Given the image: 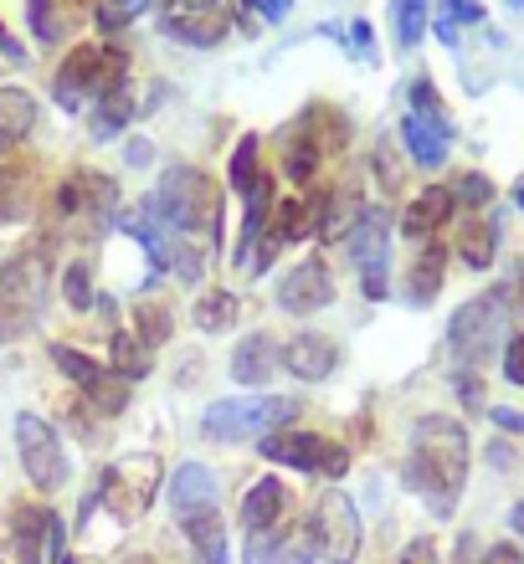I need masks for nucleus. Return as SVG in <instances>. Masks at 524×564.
I'll return each mask as SVG.
<instances>
[{
    "label": "nucleus",
    "mask_w": 524,
    "mask_h": 564,
    "mask_svg": "<svg viewBox=\"0 0 524 564\" xmlns=\"http://www.w3.org/2000/svg\"><path fill=\"white\" fill-rule=\"evenodd\" d=\"M468 467H473V446H468L463 421L421 416L417 426H411V452H406L402 477L437 519H452V508L463 498Z\"/></svg>",
    "instance_id": "obj_1"
},
{
    "label": "nucleus",
    "mask_w": 524,
    "mask_h": 564,
    "mask_svg": "<svg viewBox=\"0 0 524 564\" xmlns=\"http://www.w3.org/2000/svg\"><path fill=\"white\" fill-rule=\"evenodd\" d=\"M145 216L160 221L175 237H206L216 241V226H222V191L211 185L206 170L195 164H170L160 185L145 195Z\"/></svg>",
    "instance_id": "obj_2"
},
{
    "label": "nucleus",
    "mask_w": 524,
    "mask_h": 564,
    "mask_svg": "<svg viewBox=\"0 0 524 564\" xmlns=\"http://www.w3.org/2000/svg\"><path fill=\"white\" fill-rule=\"evenodd\" d=\"M160 482H165V462H160V457H145V452H139V457L108 462V473L98 477V488L88 492V503H83L77 523L88 529V519H93V508H98V503H104L119 523H139L145 513H150Z\"/></svg>",
    "instance_id": "obj_3"
},
{
    "label": "nucleus",
    "mask_w": 524,
    "mask_h": 564,
    "mask_svg": "<svg viewBox=\"0 0 524 564\" xmlns=\"http://www.w3.org/2000/svg\"><path fill=\"white\" fill-rule=\"evenodd\" d=\"M510 297L514 288H494V293L468 297L448 324V349L463 370H479L483 359H494V349L510 344Z\"/></svg>",
    "instance_id": "obj_4"
},
{
    "label": "nucleus",
    "mask_w": 524,
    "mask_h": 564,
    "mask_svg": "<svg viewBox=\"0 0 524 564\" xmlns=\"http://www.w3.org/2000/svg\"><path fill=\"white\" fill-rule=\"evenodd\" d=\"M129 83V57L124 52H114V46H98V42H83L67 52V62L57 67V77H52V93H57V108H67V113H77L83 104H98L104 93L124 88Z\"/></svg>",
    "instance_id": "obj_5"
},
{
    "label": "nucleus",
    "mask_w": 524,
    "mask_h": 564,
    "mask_svg": "<svg viewBox=\"0 0 524 564\" xmlns=\"http://www.w3.org/2000/svg\"><path fill=\"white\" fill-rule=\"evenodd\" d=\"M46 308V257L42 252H15L0 268V339L15 344L42 324Z\"/></svg>",
    "instance_id": "obj_6"
},
{
    "label": "nucleus",
    "mask_w": 524,
    "mask_h": 564,
    "mask_svg": "<svg viewBox=\"0 0 524 564\" xmlns=\"http://www.w3.org/2000/svg\"><path fill=\"white\" fill-rule=\"evenodd\" d=\"M293 416L288 401L278 395H232V401H211L206 416H201V431L211 442H263L272 426H284Z\"/></svg>",
    "instance_id": "obj_7"
},
{
    "label": "nucleus",
    "mask_w": 524,
    "mask_h": 564,
    "mask_svg": "<svg viewBox=\"0 0 524 564\" xmlns=\"http://www.w3.org/2000/svg\"><path fill=\"white\" fill-rule=\"evenodd\" d=\"M15 452H21V467H26L31 488L57 492L67 482V452H62V436L46 416H36V411L15 416Z\"/></svg>",
    "instance_id": "obj_8"
},
{
    "label": "nucleus",
    "mask_w": 524,
    "mask_h": 564,
    "mask_svg": "<svg viewBox=\"0 0 524 564\" xmlns=\"http://www.w3.org/2000/svg\"><path fill=\"white\" fill-rule=\"evenodd\" d=\"M257 452L278 467H299V473H324V477H345L350 473V452L319 431H268Z\"/></svg>",
    "instance_id": "obj_9"
},
{
    "label": "nucleus",
    "mask_w": 524,
    "mask_h": 564,
    "mask_svg": "<svg viewBox=\"0 0 524 564\" xmlns=\"http://www.w3.org/2000/svg\"><path fill=\"white\" fill-rule=\"evenodd\" d=\"M309 544H314L319 560L330 564H355L360 544H365V529H360V513L345 492H324L309 513Z\"/></svg>",
    "instance_id": "obj_10"
},
{
    "label": "nucleus",
    "mask_w": 524,
    "mask_h": 564,
    "mask_svg": "<svg viewBox=\"0 0 524 564\" xmlns=\"http://www.w3.org/2000/svg\"><path fill=\"white\" fill-rule=\"evenodd\" d=\"M52 206H57L62 221L83 226V231H104L108 216H119V185L108 175H98V170H77V175L62 180Z\"/></svg>",
    "instance_id": "obj_11"
},
{
    "label": "nucleus",
    "mask_w": 524,
    "mask_h": 564,
    "mask_svg": "<svg viewBox=\"0 0 524 564\" xmlns=\"http://www.w3.org/2000/svg\"><path fill=\"white\" fill-rule=\"evenodd\" d=\"M350 262L360 268V288L365 297H386V257H391V221L386 210H365L355 226H350Z\"/></svg>",
    "instance_id": "obj_12"
},
{
    "label": "nucleus",
    "mask_w": 524,
    "mask_h": 564,
    "mask_svg": "<svg viewBox=\"0 0 524 564\" xmlns=\"http://www.w3.org/2000/svg\"><path fill=\"white\" fill-rule=\"evenodd\" d=\"M330 303H334V278L319 257L299 262V268L278 282V308L293 313V318H314V313L330 308Z\"/></svg>",
    "instance_id": "obj_13"
},
{
    "label": "nucleus",
    "mask_w": 524,
    "mask_h": 564,
    "mask_svg": "<svg viewBox=\"0 0 524 564\" xmlns=\"http://www.w3.org/2000/svg\"><path fill=\"white\" fill-rule=\"evenodd\" d=\"M170 513H175V523L216 513V477H211L206 462H180L170 473Z\"/></svg>",
    "instance_id": "obj_14"
},
{
    "label": "nucleus",
    "mask_w": 524,
    "mask_h": 564,
    "mask_svg": "<svg viewBox=\"0 0 524 564\" xmlns=\"http://www.w3.org/2000/svg\"><path fill=\"white\" fill-rule=\"evenodd\" d=\"M340 365V344L330 334H314V328H303L293 339L284 344V370L303 386H319V380H330V370Z\"/></svg>",
    "instance_id": "obj_15"
},
{
    "label": "nucleus",
    "mask_w": 524,
    "mask_h": 564,
    "mask_svg": "<svg viewBox=\"0 0 524 564\" xmlns=\"http://www.w3.org/2000/svg\"><path fill=\"white\" fill-rule=\"evenodd\" d=\"M402 144H406V154H411V164L442 170V164H448V149H452V119H427V113H411V108H406Z\"/></svg>",
    "instance_id": "obj_16"
},
{
    "label": "nucleus",
    "mask_w": 524,
    "mask_h": 564,
    "mask_svg": "<svg viewBox=\"0 0 524 564\" xmlns=\"http://www.w3.org/2000/svg\"><path fill=\"white\" fill-rule=\"evenodd\" d=\"M278 370H284V344L272 339V334H247L232 349V380L242 390H263Z\"/></svg>",
    "instance_id": "obj_17"
},
{
    "label": "nucleus",
    "mask_w": 524,
    "mask_h": 564,
    "mask_svg": "<svg viewBox=\"0 0 524 564\" xmlns=\"http://www.w3.org/2000/svg\"><path fill=\"white\" fill-rule=\"evenodd\" d=\"M278 206V191H272L268 175H257L247 191H242V237H237V268L247 272V257L257 252V237L268 231V216Z\"/></svg>",
    "instance_id": "obj_18"
},
{
    "label": "nucleus",
    "mask_w": 524,
    "mask_h": 564,
    "mask_svg": "<svg viewBox=\"0 0 524 564\" xmlns=\"http://www.w3.org/2000/svg\"><path fill=\"white\" fill-rule=\"evenodd\" d=\"M452 210H458V200H452L448 185H427V191L406 206L402 231H406V237H417V241H427V237H437V231L452 221Z\"/></svg>",
    "instance_id": "obj_19"
},
{
    "label": "nucleus",
    "mask_w": 524,
    "mask_h": 564,
    "mask_svg": "<svg viewBox=\"0 0 524 564\" xmlns=\"http://www.w3.org/2000/svg\"><path fill=\"white\" fill-rule=\"evenodd\" d=\"M284 503L288 492L278 477H257L253 488H247V498H242V529H247V539L253 534H268V529H278V519H284Z\"/></svg>",
    "instance_id": "obj_20"
},
{
    "label": "nucleus",
    "mask_w": 524,
    "mask_h": 564,
    "mask_svg": "<svg viewBox=\"0 0 524 564\" xmlns=\"http://www.w3.org/2000/svg\"><path fill=\"white\" fill-rule=\"evenodd\" d=\"M46 534H52V513L42 503H21L11 513V544L15 564H42L46 560Z\"/></svg>",
    "instance_id": "obj_21"
},
{
    "label": "nucleus",
    "mask_w": 524,
    "mask_h": 564,
    "mask_svg": "<svg viewBox=\"0 0 524 564\" xmlns=\"http://www.w3.org/2000/svg\"><path fill=\"white\" fill-rule=\"evenodd\" d=\"M442 272H448V252H442L437 241H427V247L411 257V268H406V297H411L417 308H427V303L442 293Z\"/></svg>",
    "instance_id": "obj_22"
},
{
    "label": "nucleus",
    "mask_w": 524,
    "mask_h": 564,
    "mask_svg": "<svg viewBox=\"0 0 524 564\" xmlns=\"http://www.w3.org/2000/svg\"><path fill=\"white\" fill-rule=\"evenodd\" d=\"M36 129V98L26 88H0V154H11Z\"/></svg>",
    "instance_id": "obj_23"
},
{
    "label": "nucleus",
    "mask_w": 524,
    "mask_h": 564,
    "mask_svg": "<svg viewBox=\"0 0 524 564\" xmlns=\"http://www.w3.org/2000/svg\"><path fill=\"white\" fill-rule=\"evenodd\" d=\"M494 252H499V221L494 216H468L458 226V257L473 272H483V268H494Z\"/></svg>",
    "instance_id": "obj_24"
},
{
    "label": "nucleus",
    "mask_w": 524,
    "mask_h": 564,
    "mask_svg": "<svg viewBox=\"0 0 524 564\" xmlns=\"http://www.w3.org/2000/svg\"><path fill=\"white\" fill-rule=\"evenodd\" d=\"M160 26H165V36H175L185 46H216L232 21H226V11H206V15H160Z\"/></svg>",
    "instance_id": "obj_25"
},
{
    "label": "nucleus",
    "mask_w": 524,
    "mask_h": 564,
    "mask_svg": "<svg viewBox=\"0 0 524 564\" xmlns=\"http://www.w3.org/2000/svg\"><path fill=\"white\" fill-rule=\"evenodd\" d=\"M150 365H154V355H150V344L139 339L135 328H129V334H114V339H108V370H119L124 380H129V386H135V380H145V375H150Z\"/></svg>",
    "instance_id": "obj_26"
},
{
    "label": "nucleus",
    "mask_w": 524,
    "mask_h": 564,
    "mask_svg": "<svg viewBox=\"0 0 524 564\" xmlns=\"http://www.w3.org/2000/svg\"><path fill=\"white\" fill-rule=\"evenodd\" d=\"M129 119H135V104H129V83H124V88L104 93V98L93 104V113H88L93 139H114V134H124V129H129Z\"/></svg>",
    "instance_id": "obj_27"
},
{
    "label": "nucleus",
    "mask_w": 524,
    "mask_h": 564,
    "mask_svg": "<svg viewBox=\"0 0 524 564\" xmlns=\"http://www.w3.org/2000/svg\"><path fill=\"white\" fill-rule=\"evenodd\" d=\"M185 539H191V554L201 564H226V529H222V513H201V519L180 523Z\"/></svg>",
    "instance_id": "obj_28"
},
{
    "label": "nucleus",
    "mask_w": 524,
    "mask_h": 564,
    "mask_svg": "<svg viewBox=\"0 0 524 564\" xmlns=\"http://www.w3.org/2000/svg\"><path fill=\"white\" fill-rule=\"evenodd\" d=\"M52 365H57V370L67 375L77 390H83V395H88V390L108 375V365H98V359L83 355V349H73V344H52Z\"/></svg>",
    "instance_id": "obj_29"
},
{
    "label": "nucleus",
    "mask_w": 524,
    "mask_h": 564,
    "mask_svg": "<svg viewBox=\"0 0 524 564\" xmlns=\"http://www.w3.org/2000/svg\"><path fill=\"white\" fill-rule=\"evenodd\" d=\"M191 318H195V328H201V334H222V328H232V318H237V293L211 288L206 297H195Z\"/></svg>",
    "instance_id": "obj_30"
},
{
    "label": "nucleus",
    "mask_w": 524,
    "mask_h": 564,
    "mask_svg": "<svg viewBox=\"0 0 524 564\" xmlns=\"http://www.w3.org/2000/svg\"><path fill=\"white\" fill-rule=\"evenodd\" d=\"M391 21H396V46L411 52L427 31V0H391Z\"/></svg>",
    "instance_id": "obj_31"
},
{
    "label": "nucleus",
    "mask_w": 524,
    "mask_h": 564,
    "mask_svg": "<svg viewBox=\"0 0 524 564\" xmlns=\"http://www.w3.org/2000/svg\"><path fill=\"white\" fill-rule=\"evenodd\" d=\"M170 328H175V318H170V308H160V303H150V297H145V303H139L135 308V334L145 344H165L170 339Z\"/></svg>",
    "instance_id": "obj_32"
},
{
    "label": "nucleus",
    "mask_w": 524,
    "mask_h": 564,
    "mask_svg": "<svg viewBox=\"0 0 524 564\" xmlns=\"http://www.w3.org/2000/svg\"><path fill=\"white\" fill-rule=\"evenodd\" d=\"M452 200L468 210H483L489 200H494V185H489V175H479V170H468V175H452Z\"/></svg>",
    "instance_id": "obj_33"
},
{
    "label": "nucleus",
    "mask_w": 524,
    "mask_h": 564,
    "mask_svg": "<svg viewBox=\"0 0 524 564\" xmlns=\"http://www.w3.org/2000/svg\"><path fill=\"white\" fill-rule=\"evenodd\" d=\"M31 210V195L26 185H21V175L15 170H0V221H21Z\"/></svg>",
    "instance_id": "obj_34"
},
{
    "label": "nucleus",
    "mask_w": 524,
    "mask_h": 564,
    "mask_svg": "<svg viewBox=\"0 0 524 564\" xmlns=\"http://www.w3.org/2000/svg\"><path fill=\"white\" fill-rule=\"evenodd\" d=\"M62 297H67V308H73V313H88L93 308V272L83 268V262H73V268L62 272Z\"/></svg>",
    "instance_id": "obj_35"
},
{
    "label": "nucleus",
    "mask_w": 524,
    "mask_h": 564,
    "mask_svg": "<svg viewBox=\"0 0 524 564\" xmlns=\"http://www.w3.org/2000/svg\"><path fill=\"white\" fill-rule=\"evenodd\" d=\"M253 180H257V139L247 134L237 149H232V191L242 195L247 185H253Z\"/></svg>",
    "instance_id": "obj_36"
},
{
    "label": "nucleus",
    "mask_w": 524,
    "mask_h": 564,
    "mask_svg": "<svg viewBox=\"0 0 524 564\" xmlns=\"http://www.w3.org/2000/svg\"><path fill=\"white\" fill-rule=\"evenodd\" d=\"M145 6H150V0H98V11L93 15H98V26L104 31H119V26H129Z\"/></svg>",
    "instance_id": "obj_37"
},
{
    "label": "nucleus",
    "mask_w": 524,
    "mask_h": 564,
    "mask_svg": "<svg viewBox=\"0 0 524 564\" xmlns=\"http://www.w3.org/2000/svg\"><path fill=\"white\" fill-rule=\"evenodd\" d=\"M437 11H442L437 21H442V26H452V31H458V26H479V21H483V0H437Z\"/></svg>",
    "instance_id": "obj_38"
},
{
    "label": "nucleus",
    "mask_w": 524,
    "mask_h": 564,
    "mask_svg": "<svg viewBox=\"0 0 524 564\" xmlns=\"http://www.w3.org/2000/svg\"><path fill=\"white\" fill-rule=\"evenodd\" d=\"M504 380L524 390V334H510V344H504Z\"/></svg>",
    "instance_id": "obj_39"
},
{
    "label": "nucleus",
    "mask_w": 524,
    "mask_h": 564,
    "mask_svg": "<svg viewBox=\"0 0 524 564\" xmlns=\"http://www.w3.org/2000/svg\"><path fill=\"white\" fill-rule=\"evenodd\" d=\"M278 544H284V539L272 534V529H268V534H253V544H247V560H242V564H278Z\"/></svg>",
    "instance_id": "obj_40"
},
{
    "label": "nucleus",
    "mask_w": 524,
    "mask_h": 564,
    "mask_svg": "<svg viewBox=\"0 0 524 564\" xmlns=\"http://www.w3.org/2000/svg\"><path fill=\"white\" fill-rule=\"evenodd\" d=\"M396 564H442V560H437V544H432V539H411Z\"/></svg>",
    "instance_id": "obj_41"
},
{
    "label": "nucleus",
    "mask_w": 524,
    "mask_h": 564,
    "mask_svg": "<svg viewBox=\"0 0 524 564\" xmlns=\"http://www.w3.org/2000/svg\"><path fill=\"white\" fill-rule=\"evenodd\" d=\"M458 395H463V405H468V411H479V405H483L479 370H458Z\"/></svg>",
    "instance_id": "obj_42"
},
{
    "label": "nucleus",
    "mask_w": 524,
    "mask_h": 564,
    "mask_svg": "<svg viewBox=\"0 0 524 564\" xmlns=\"http://www.w3.org/2000/svg\"><path fill=\"white\" fill-rule=\"evenodd\" d=\"M206 11H222V0H165L160 15H206Z\"/></svg>",
    "instance_id": "obj_43"
},
{
    "label": "nucleus",
    "mask_w": 524,
    "mask_h": 564,
    "mask_svg": "<svg viewBox=\"0 0 524 564\" xmlns=\"http://www.w3.org/2000/svg\"><path fill=\"white\" fill-rule=\"evenodd\" d=\"M479 564H524V550L520 544H489Z\"/></svg>",
    "instance_id": "obj_44"
},
{
    "label": "nucleus",
    "mask_w": 524,
    "mask_h": 564,
    "mask_svg": "<svg viewBox=\"0 0 524 564\" xmlns=\"http://www.w3.org/2000/svg\"><path fill=\"white\" fill-rule=\"evenodd\" d=\"M489 421H494L499 431H514V436H524V411H504V405H494V411H489Z\"/></svg>",
    "instance_id": "obj_45"
},
{
    "label": "nucleus",
    "mask_w": 524,
    "mask_h": 564,
    "mask_svg": "<svg viewBox=\"0 0 524 564\" xmlns=\"http://www.w3.org/2000/svg\"><path fill=\"white\" fill-rule=\"evenodd\" d=\"M350 42H355V57H371L375 62V36H371V26H365V21H355V26H350Z\"/></svg>",
    "instance_id": "obj_46"
},
{
    "label": "nucleus",
    "mask_w": 524,
    "mask_h": 564,
    "mask_svg": "<svg viewBox=\"0 0 524 564\" xmlns=\"http://www.w3.org/2000/svg\"><path fill=\"white\" fill-rule=\"evenodd\" d=\"M288 6H293V0H253V11H263L268 21H284Z\"/></svg>",
    "instance_id": "obj_47"
},
{
    "label": "nucleus",
    "mask_w": 524,
    "mask_h": 564,
    "mask_svg": "<svg viewBox=\"0 0 524 564\" xmlns=\"http://www.w3.org/2000/svg\"><path fill=\"white\" fill-rule=\"evenodd\" d=\"M154 160V149L145 144V139H135V144H129V164H150Z\"/></svg>",
    "instance_id": "obj_48"
},
{
    "label": "nucleus",
    "mask_w": 524,
    "mask_h": 564,
    "mask_svg": "<svg viewBox=\"0 0 524 564\" xmlns=\"http://www.w3.org/2000/svg\"><path fill=\"white\" fill-rule=\"evenodd\" d=\"M510 529H514V534H520V544H524V498L510 508Z\"/></svg>",
    "instance_id": "obj_49"
},
{
    "label": "nucleus",
    "mask_w": 524,
    "mask_h": 564,
    "mask_svg": "<svg viewBox=\"0 0 524 564\" xmlns=\"http://www.w3.org/2000/svg\"><path fill=\"white\" fill-rule=\"evenodd\" d=\"M514 206H520V210H524V185H520V191H514Z\"/></svg>",
    "instance_id": "obj_50"
},
{
    "label": "nucleus",
    "mask_w": 524,
    "mask_h": 564,
    "mask_svg": "<svg viewBox=\"0 0 524 564\" xmlns=\"http://www.w3.org/2000/svg\"><path fill=\"white\" fill-rule=\"evenodd\" d=\"M520 308H524V272H520Z\"/></svg>",
    "instance_id": "obj_51"
},
{
    "label": "nucleus",
    "mask_w": 524,
    "mask_h": 564,
    "mask_svg": "<svg viewBox=\"0 0 524 564\" xmlns=\"http://www.w3.org/2000/svg\"><path fill=\"white\" fill-rule=\"evenodd\" d=\"M124 564H154V560H124Z\"/></svg>",
    "instance_id": "obj_52"
},
{
    "label": "nucleus",
    "mask_w": 524,
    "mask_h": 564,
    "mask_svg": "<svg viewBox=\"0 0 524 564\" xmlns=\"http://www.w3.org/2000/svg\"><path fill=\"white\" fill-rule=\"evenodd\" d=\"M510 6H514V11H524V0H510Z\"/></svg>",
    "instance_id": "obj_53"
},
{
    "label": "nucleus",
    "mask_w": 524,
    "mask_h": 564,
    "mask_svg": "<svg viewBox=\"0 0 524 564\" xmlns=\"http://www.w3.org/2000/svg\"><path fill=\"white\" fill-rule=\"evenodd\" d=\"M62 564H83V560H62Z\"/></svg>",
    "instance_id": "obj_54"
}]
</instances>
